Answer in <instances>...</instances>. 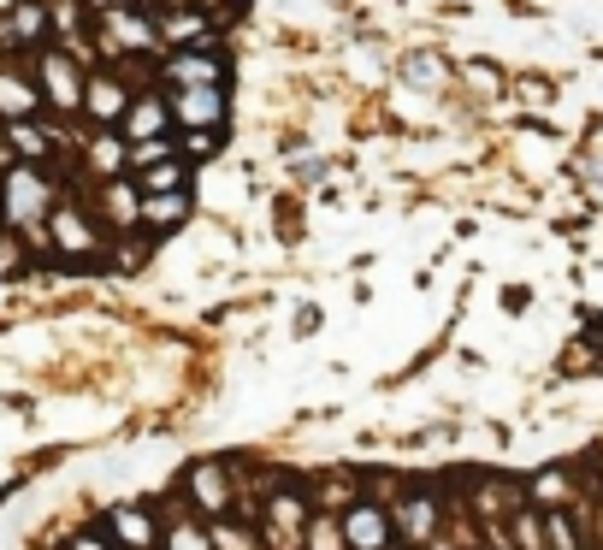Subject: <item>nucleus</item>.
I'll use <instances>...</instances> for the list:
<instances>
[{
  "instance_id": "20",
  "label": "nucleus",
  "mask_w": 603,
  "mask_h": 550,
  "mask_svg": "<svg viewBox=\"0 0 603 550\" xmlns=\"http://www.w3.org/2000/svg\"><path fill=\"white\" fill-rule=\"evenodd\" d=\"M148 190H154V196H171V190H184V166H178V160H160V166H148Z\"/></svg>"
},
{
  "instance_id": "1",
  "label": "nucleus",
  "mask_w": 603,
  "mask_h": 550,
  "mask_svg": "<svg viewBox=\"0 0 603 550\" xmlns=\"http://www.w3.org/2000/svg\"><path fill=\"white\" fill-rule=\"evenodd\" d=\"M166 77L178 83V90H226L231 65L214 54V48H189V54L166 60Z\"/></svg>"
},
{
  "instance_id": "22",
  "label": "nucleus",
  "mask_w": 603,
  "mask_h": 550,
  "mask_svg": "<svg viewBox=\"0 0 603 550\" xmlns=\"http://www.w3.org/2000/svg\"><path fill=\"white\" fill-rule=\"evenodd\" d=\"M90 166L95 172H118L125 166V143H118V136H101V143L90 148Z\"/></svg>"
},
{
  "instance_id": "29",
  "label": "nucleus",
  "mask_w": 603,
  "mask_h": 550,
  "mask_svg": "<svg viewBox=\"0 0 603 550\" xmlns=\"http://www.w3.org/2000/svg\"><path fill=\"white\" fill-rule=\"evenodd\" d=\"M72 550H113V544L101 539V532H77V539H72Z\"/></svg>"
},
{
  "instance_id": "3",
  "label": "nucleus",
  "mask_w": 603,
  "mask_h": 550,
  "mask_svg": "<svg viewBox=\"0 0 603 550\" xmlns=\"http://www.w3.org/2000/svg\"><path fill=\"white\" fill-rule=\"evenodd\" d=\"M171 118L184 131H219L226 125V90H178L171 95Z\"/></svg>"
},
{
  "instance_id": "10",
  "label": "nucleus",
  "mask_w": 603,
  "mask_h": 550,
  "mask_svg": "<svg viewBox=\"0 0 603 550\" xmlns=\"http://www.w3.org/2000/svg\"><path fill=\"white\" fill-rule=\"evenodd\" d=\"M83 101H90V113L101 118V125H113V118H125V113H131V95L118 90L113 77H95V83H90V95H83Z\"/></svg>"
},
{
  "instance_id": "25",
  "label": "nucleus",
  "mask_w": 603,
  "mask_h": 550,
  "mask_svg": "<svg viewBox=\"0 0 603 550\" xmlns=\"http://www.w3.org/2000/svg\"><path fill=\"white\" fill-rule=\"evenodd\" d=\"M48 30V12L42 7H19V19H12V37H42Z\"/></svg>"
},
{
  "instance_id": "15",
  "label": "nucleus",
  "mask_w": 603,
  "mask_h": 550,
  "mask_svg": "<svg viewBox=\"0 0 603 550\" xmlns=\"http://www.w3.org/2000/svg\"><path fill=\"white\" fill-rule=\"evenodd\" d=\"M214 539V550H261V539H254L249 527H237V521H226V515H219V527L208 532Z\"/></svg>"
},
{
  "instance_id": "23",
  "label": "nucleus",
  "mask_w": 603,
  "mask_h": 550,
  "mask_svg": "<svg viewBox=\"0 0 603 550\" xmlns=\"http://www.w3.org/2000/svg\"><path fill=\"white\" fill-rule=\"evenodd\" d=\"M562 497H568V474H562V468L532 479V504H562Z\"/></svg>"
},
{
  "instance_id": "12",
  "label": "nucleus",
  "mask_w": 603,
  "mask_h": 550,
  "mask_svg": "<svg viewBox=\"0 0 603 550\" xmlns=\"http://www.w3.org/2000/svg\"><path fill=\"white\" fill-rule=\"evenodd\" d=\"M54 237H60V249H72V255H90V249H95V231L83 226L72 208H60V214H54Z\"/></svg>"
},
{
  "instance_id": "9",
  "label": "nucleus",
  "mask_w": 603,
  "mask_h": 550,
  "mask_svg": "<svg viewBox=\"0 0 603 550\" xmlns=\"http://www.w3.org/2000/svg\"><path fill=\"white\" fill-rule=\"evenodd\" d=\"M297 532H308V515L297 504V491H279L272 497V521H267V539H279V544H297Z\"/></svg>"
},
{
  "instance_id": "31",
  "label": "nucleus",
  "mask_w": 603,
  "mask_h": 550,
  "mask_svg": "<svg viewBox=\"0 0 603 550\" xmlns=\"http://www.w3.org/2000/svg\"><path fill=\"white\" fill-rule=\"evenodd\" d=\"M592 527H597V532H592V550H603V497H597V515H592Z\"/></svg>"
},
{
  "instance_id": "8",
  "label": "nucleus",
  "mask_w": 603,
  "mask_h": 550,
  "mask_svg": "<svg viewBox=\"0 0 603 550\" xmlns=\"http://www.w3.org/2000/svg\"><path fill=\"white\" fill-rule=\"evenodd\" d=\"M171 125V107L160 95H143V101H131V113H125V136L131 143H160Z\"/></svg>"
},
{
  "instance_id": "18",
  "label": "nucleus",
  "mask_w": 603,
  "mask_h": 550,
  "mask_svg": "<svg viewBox=\"0 0 603 550\" xmlns=\"http://www.w3.org/2000/svg\"><path fill=\"white\" fill-rule=\"evenodd\" d=\"M166 550H214V539L196 521H178V527H166Z\"/></svg>"
},
{
  "instance_id": "28",
  "label": "nucleus",
  "mask_w": 603,
  "mask_h": 550,
  "mask_svg": "<svg viewBox=\"0 0 603 550\" xmlns=\"http://www.w3.org/2000/svg\"><path fill=\"white\" fill-rule=\"evenodd\" d=\"M201 30H208V19H166V37H178V42L201 37Z\"/></svg>"
},
{
  "instance_id": "24",
  "label": "nucleus",
  "mask_w": 603,
  "mask_h": 550,
  "mask_svg": "<svg viewBox=\"0 0 603 550\" xmlns=\"http://www.w3.org/2000/svg\"><path fill=\"white\" fill-rule=\"evenodd\" d=\"M12 148L30 154V160H42V154H48V136H42L37 125H24V118H19V125H12Z\"/></svg>"
},
{
  "instance_id": "5",
  "label": "nucleus",
  "mask_w": 603,
  "mask_h": 550,
  "mask_svg": "<svg viewBox=\"0 0 603 550\" xmlns=\"http://www.w3.org/2000/svg\"><path fill=\"white\" fill-rule=\"evenodd\" d=\"M107 527H113V544L118 550H154V515L143 504H118L107 515Z\"/></svg>"
},
{
  "instance_id": "32",
  "label": "nucleus",
  "mask_w": 603,
  "mask_h": 550,
  "mask_svg": "<svg viewBox=\"0 0 603 550\" xmlns=\"http://www.w3.org/2000/svg\"><path fill=\"white\" fill-rule=\"evenodd\" d=\"M7 7H19V0H0V12H7Z\"/></svg>"
},
{
  "instance_id": "17",
  "label": "nucleus",
  "mask_w": 603,
  "mask_h": 550,
  "mask_svg": "<svg viewBox=\"0 0 603 550\" xmlns=\"http://www.w3.org/2000/svg\"><path fill=\"white\" fill-rule=\"evenodd\" d=\"M544 539H550V550H585V544H580V532L568 527V515H562V509H550V515H544Z\"/></svg>"
},
{
  "instance_id": "21",
  "label": "nucleus",
  "mask_w": 603,
  "mask_h": 550,
  "mask_svg": "<svg viewBox=\"0 0 603 550\" xmlns=\"http://www.w3.org/2000/svg\"><path fill=\"white\" fill-rule=\"evenodd\" d=\"M107 19H113V30H118V37H125V42H136V48H148V42H154V30H148L143 19H131L125 7H113Z\"/></svg>"
},
{
  "instance_id": "2",
  "label": "nucleus",
  "mask_w": 603,
  "mask_h": 550,
  "mask_svg": "<svg viewBox=\"0 0 603 550\" xmlns=\"http://www.w3.org/2000/svg\"><path fill=\"white\" fill-rule=\"evenodd\" d=\"M391 539H396V527L378 504H355L343 515V544L350 550H391Z\"/></svg>"
},
{
  "instance_id": "19",
  "label": "nucleus",
  "mask_w": 603,
  "mask_h": 550,
  "mask_svg": "<svg viewBox=\"0 0 603 550\" xmlns=\"http://www.w3.org/2000/svg\"><path fill=\"white\" fill-rule=\"evenodd\" d=\"M107 208H113V219H143V196H136V184H113Z\"/></svg>"
},
{
  "instance_id": "30",
  "label": "nucleus",
  "mask_w": 603,
  "mask_h": 550,
  "mask_svg": "<svg viewBox=\"0 0 603 550\" xmlns=\"http://www.w3.org/2000/svg\"><path fill=\"white\" fill-rule=\"evenodd\" d=\"M19 267V249H12V237H0V272H12Z\"/></svg>"
},
{
  "instance_id": "11",
  "label": "nucleus",
  "mask_w": 603,
  "mask_h": 550,
  "mask_svg": "<svg viewBox=\"0 0 603 550\" xmlns=\"http://www.w3.org/2000/svg\"><path fill=\"white\" fill-rule=\"evenodd\" d=\"M42 77H48V95H54L60 107H77V77H72V60H65V54H48V60H42Z\"/></svg>"
},
{
  "instance_id": "27",
  "label": "nucleus",
  "mask_w": 603,
  "mask_h": 550,
  "mask_svg": "<svg viewBox=\"0 0 603 550\" xmlns=\"http://www.w3.org/2000/svg\"><path fill=\"white\" fill-rule=\"evenodd\" d=\"M219 148V131H189V160H214Z\"/></svg>"
},
{
  "instance_id": "13",
  "label": "nucleus",
  "mask_w": 603,
  "mask_h": 550,
  "mask_svg": "<svg viewBox=\"0 0 603 550\" xmlns=\"http://www.w3.org/2000/svg\"><path fill=\"white\" fill-rule=\"evenodd\" d=\"M184 214H189V196H184V190H171V196H148V201H143V219H148V226H178Z\"/></svg>"
},
{
  "instance_id": "6",
  "label": "nucleus",
  "mask_w": 603,
  "mask_h": 550,
  "mask_svg": "<svg viewBox=\"0 0 603 550\" xmlns=\"http://www.w3.org/2000/svg\"><path fill=\"white\" fill-rule=\"evenodd\" d=\"M189 497H196L208 515H226V504H231V474L219 468V461H196V468H189Z\"/></svg>"
},
{
  "instance_id": "26",
  "label": "nucleus",
  "mask_w": 603,
  "mask_h": 550,
  "mask_svg": "<svg viewBox=\"0 0 603 550\" xmlns=\"http://www.w3.org/2000/svg\"><path fill=\"white\" fill-rule=\"evenodd\" d=\"M136 166H160V160H171V143L160 136V143H136V154H131Z\"/></svg>"
},
{
  "instance_id": "16",
  "label": "nucleus",
  "mask_w": 603,
  "mask_h": 550,
  "mask_svg": "<svg viewBox=\"0 0 603 550\" xmlns=\"http://www.w3.org/2000/svg\"><path fill=\"white\" fill-rule=\"evenodd\" d=\"M308 550H350L343 544V521H325V515H314L308 521V539H302Z\"/></svg>"
},
{
  "instance_id": "14",
  "label": "nucleus",
  "mask_w": 603,
  "mask_h": 550,
  "mask_svg": "<svg viewBox=\"0 0 603 550\" xmlns=\"http://www.w3.org/2000/svg\"><path fill=\"white\" fill-rule=\"evenodd\" d=\"M30 107H37V90H24V83H12L7 72H0V113L19 125V118H30Z\"/></svg>"
},
{
  "instance_id": "7",
  "label": "nucleus",
  "mask_w": 603,
  "mask_h": 550,
  "mask_svg": "<svg viewBox=\"0 0 603 550\" xmlns=\"http://www.w3.org/2000/svg\"><path fill=\"white\" fill-rule=\"evenodd\" d=\"M42 208H48V184L37 178V172H12L7 178V219H42Z\"/></svg>"
},
{
  "instance_id": "4",
  "label": "nucleus",
  "mask_w": 603,
  "mask_h": 550,
  "mask_svg": "<svg viewBox=\"0 0 603 550\" xmlns=\"http://www.w3.org/2000/svg\"><path fill=\"white\" fill-rule=\"evenodd\" d=\"M403 539H415V544H426L438 532V497L433 491H408L403 504H396V521H391Z\"/></svg>"
}]
</instances>
